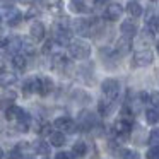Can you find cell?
<instances>
[{"label":"cell","instance_id":"28","mask_svg":"<svg viewBox=\"0 0 159 159\" xmlns=\"http://www.w3.org/2000/svg\"><path fill=\"white\" fill-rule=\"evenodd\" d=\"M70 11L77 12V14H82V12H87V5L84 4V0L82 2H72L70 4Z\"/></svg>","mask_w":159,"mask_h":159},{"label":"cell","instance_id":"6","mask_svg":"<svg viewBox=\"0 0 159 159\" xmlns=\"http://www.w3.org/2000/svg\"><path fill=\"white\" fill-rule=\"evenodd\" d=\"M55 127L58 128V132H67V134H74L77 130L75 121L70 116H58L55 120Z\"/></svg>","mask_w":159,"mask_h":159},{"label":"cell","instance_id":"23","mask_svg":"<svg viewBox=\"0 0 159 159\" xmlns=\"http://www.w3.org/2000/svg\"><path fill=\"white\" fill-rule=\"evenodd\" d=\"M33 151H34L36 154H39V156H48L50 145L46 144L45 140H36L34 144H33Z\"/></svg>","mask_w":159,"mask_h":159},{"label":"cell","instance_id":"41","mask_svg":"<svg viewBox=\"0 0 159 159\" xmlns=\"http://www.w3.org/2000/svg\"><path fill=\"white\" fill-rule=\"evenodd\" d=\"M151 2H156V0H151Z\"/></svg>","mask_w":159,"mask_h":159},{"label":"cell","instance_id":"26","mask_svg":"<svg viewBox=\"0 0 159 159\" xmlns=\"http://www.w3.org/2000/svg\"><path fill=\"white\" fill-rule=\"evenodd\" d=\"M22 113V110L19 106H16V104H12V106H9L7 110H5V118H7L9 121H12V120H17L19 118V115Z\"/></svg>","mask_w":159,"mask_h":159},{"label":"cell","instance_id":"37","mask_svg":"<svg viewBox=\"0 0 159 159\" xmlns=\"http://www.w3.org/2000/svg\"><path fill=\"white\" fill-rule=\"evenodd\" d=\"M104 2H108V0H96V4H104Z\"/></svg>","mask_w":159,"mask_h":159},{"label":"cell","instance_id":"5","mask_svg":"<svg viewBox=\"0 0 159 159\" xmlns=\"http://www.w3.org/2000/svg\"><path fill=\"white\" fill-rule=\"evenodd\" d=\"M53 41L58 43L60 46H69V43H70V29L57 24L55 26V33H53Z\"/></svg>","mask_w":159,"mask_h":159},{"label":"cell","instance_id":"39","mask_svg":"<svg viewBox=\"0 0 159 159\" xmlns=\"http://www.w3.org/2000/svg\"><path fill=\"white\" fill-rule=\"evenodd\" d=\"M156 50H157V53H159V41H157V45H156Z\"/></svg>","mask_w":159,"mask_h":159},{"label":"cell","instance_id":"3","mask_svg":"<svg viewBox=\"0 0 159 159\" xmlns=\"http://www.w3.org/2000/svg\"><path fill=\"white\" fill-rule=\"evenodd\" d=\"M101 91H103V94H104L106 99L115 101V98L118 96V93H120V84H118V80H115V79H106V80H103V84H101Z\"/></svg>","mask_w":159,"mask_h":159},{"label":"cell","instance_id":"40","mask_svg":"<svg viewBox=\"0 0 159 159\" xmlns=\"http://www.w3.org/2000/svg\"><path fill=\"white\" fill-rule=\"evenodd\" d=\"M70 2H82V0H70Z\"/></svg>","mask_w":159,"mask_h":159},{"label":"cell","instance_id":"24","mask_svg":"<svg viewBox=\"0 0 159 159\" xmlns=\"http://www.w3.org/2000/svg\"><path fill=\"white\" fill-rule=\"evenodd\" d=\"M50 144L55 145V147H62L65 144V135H63V132H52V135H50Z\"/></svg>","mask_w":159,"mask_h":159},{"label":"cell","instance_id":"7","mask_svg":"<svg viewBox=\"0 0 159 159\" xmlns=\"http://www.w3.org/2000/svg\"><path fill=\"white\" fill-rule=\"evenodd\" d=\"M115 135H116L120 140H125V139L130 135L132 132V121H127V120H118L115 123Z\"/></svg>","mask_w":159,"mask_h":159},{"label":"cell","instance_id":"25","mask_svg":"<svg viewBox=\"0 0 159 159\" xmlns=\"http://www.w3.org/2000/svg\"><path fill=\"white\" fill-rule=\"evenodd\" d=\"M145 121L151 123V125L159 123V110H156V108H149V110H145Z\"/></svg>","mask_w":159,"mask_h":159},{"label":"cell","instance_id":"32","mask_svg":"<svg viewBox=\"0 0 159 159\" xmlns=\"http://www.w3.org/2000/svg\"><path fill=\"white\" fill-rule=\"evenodd\" d=\"M21 157H22L21 149H17V147H16V149H12V151L7 154V159H21Z\"/></svg>","mask_w":159,"mask_h":159},{"label":"cell","instance_id":"29","mask_svg":"<svg viewBox=\"0 0 159 159\" xmlns=\"http://www.w3.org/2000/svg\"><path fill=\"white\" fill-rule=\"evenodd\" d=\"M149 145L152 149H159V130H152L149 137Z\"/></svg>","mask_w":159,"mask_h":159},{"label":"cell","instance_id":"15","mask_svg":"<svg viewBox=\"0 0 159 159\" xmlns=\"http://www.w3.org/2000/svg\"><path fill=\"white\" fill-rule=\"evenodd\" d=\"M17 82V75L14 72H9V70H2L0 72V86L2 87H11Z\"/></svg>","mask_w":159,"mask_h":159},{"label":"cell","instance_id":"30","mask_svg":"<svg viewBox=\"0 0 159 159\" xmlns=\"http://www.w3.org/2000/svg\"><path fill=\"white\" fill-rule=\"evenodd\" d=\"M149 29L152 34H159V17H154L149 21Z\"/></svg>","mask_w":159,"mask_h":159},{"label":"cell","instance_id":"17","mask_svg":"<svg viewBox=\"0 0 159 159\" xmlns=\"http://www.w3.org/2000/svg\"><path fill=\"white\" fill-rule=\"evenodd\" d=\"M53 91V80L50 77H39V89L38 93L41 96H48L50 93Z\"/></svg>","mask_w":159,"mask_h":159},{"label":"cell","instance_id":"36","mask_svg":"<svg viewBox=\"0 0 159 159\" xmlns=\"http://www.w3.org/2000/svg\"><path fill=\"white\" fill-rule=\"evenodd\" d=\"M22 4H33V2H34V0H21Z\"/></svg>","mask_w":159,"mask_h":159},{"label":"cell","instance_id":"2","mask_svg":"<svg viewBox=\"0 0 159 159\" xmlns=\"http://www.w3.org/2000/svg\"><path fill=\"white\" fill-rule=\"evenodd\" d=\"M75 125H77V128H80L82 132H89V130H93V128L98 125V118H96V115H94V113L84 110V111H80V113H79Z\"/></svg>","mask_w":159,"mask_h":159},{"label":"cell","instance_id":"18","mask_svg":"<svg viewBox=\"0 0 159 159\" xmlns=\"http://www.w3.org/2000/svg\"><path fill=\"white\" fill-rule=\"evenodd\" d=\"M21 43H22L21 38H11V39L5 41V50H7L9 53H12V57H14L16 53H19V50H21Z\"/></svg>","mask_w":159,"mask_h":159},{"label":"cell","instance_id":"4","mask_svg":"<svg viewBox=\"0 0 159 159\" xmlns=\"http://www.w3.org/2000/svg\"><path fill=\"white\" fill-rule=\"evenodd\" d=\"M152 60H154V55H152V52L149 48L137 50L134 53V65L135 67H147L152 63Z\"/></svg>","mask_w":159,"mask_h":159},{"label":"cell","instance_id":"31","mask_svg":"<svg viewBox=\"0 0 159 159\" xmlns=\"http://www.w3.org/2000/svg\"><path fill=\"white\" fill-rule=\"evenodd\" d=\"M149 103L157 110V108H159V91H154V93L149 94Z\"/></svg>","mask_w":159,"mask_h":159},{"label":"cell","instance_id":"35","mask_svg":"<svg viewBox=\"0 0 159 159\" xmlns=\"http://www.w3.org/2000/svg\"><path fill=\"white\" fill-rule=\"evenodd\" d=\"M55 159H70V154H67V152H58V154L55 156Z\"/></svg>","mask_w":159,"mask_h":159},{"label":"cell","instance_id":"16","mask_svg":"<svg viewBox=\"0 0 159 159\" xmlns=\"http://www.w3.org/2000/svg\"><path fill=\"white\" fill-rule=\"evenodd\" d=\"M125 11H127V14L134 19V17H140L142 12H144V9H142V5L139 4L137 0H130V2L127 4V7H125Z\"/></svg>","mask_w":159,"mask_h":159},{"label":"cell","instance_id":"38","mask_svg":"<svg viewBox=\"0 0 159 159\" xmlns=\"http://www.w3.org/2000/svg\"><path fill=\"white\" fill-rule=\"evenodd\" d=\"M4 157V151H2V147H0V159Z\"/></svg>","mask_w":159,"mask_h":159},{"label":"cell","instance_id":"14","mask_svg":"<svg viewBox=\"0 0 159 159\" xmlns=\"http://www.w3.org/2000/svg\"><path fill=\"white\" fill-rule=\"evenodd\" d=\"M38 89H39V77H29L22 84V91H24L26 96H29L33 93H38Z\"/></svg>","mask_w":159,"mask_h":159},{"label":"cell","instance_id":"8","mask_svg":"<svg viewBox=\"0 0 159 159\" xmlns=\"http://www.w3.org/2000/svg\"><path fill=\"white\" fill-rule=\"evenodd\" d=\"M120 33H121V36H123V38L132 39V38H135V36H137L139 28H137V24H135V22L132 21V19H127V21L121 22V26H120Z\"/></svg>","mask_w":159,"mask_h":159},{"label":"cell","instance_id":"21","mask_svg":"<svg viewBox=\"0 0 159 159\" xmlns=\"http://www.w3.org/2000/svg\"><path fill=\"white\" fill-rule=\"evenodd\" d=\"M14 99H16V93H4V96L0 98V110L5 111L9 106H12Z\"/></svg>","mask_w":159,"mask_h":159},{"label":"cell","instance_id":"27","mask_svg":"<svg viewBox=\"0 0 159 159\" xmlns=\"http://www.w3.org/2000/svg\"><path fill=\"white\" fill-rule=\"evenodd\" d=\"M72 152H74V156H77V157H84V156H86V152H87L86 142H75V144H74V147H72Z\"/></svg>","mask_w":159,"mask_h":159},{"label":"cell","instance_id":"9","mask_svg":"<svg viewBox=\"0 0 159 159\" xmlns=\"http://www.w3.org/2000/svg\"><path fill=\"white\" fill-rule=\"evenodd\" d=\"M123 14V7L120 4H110L106 9H104V19L106 21H118Z\"/></svg>","mask_w":159,"mask_h":159},{"label":"cell","instance_id":"33","mask_svg":"<svg viewBox=\"0 0 159 159\" xmlns=\"http://www.w3.org/2000/svg\"><path fill=\"white\" fill-rule=\"evenodd\" d=\"M52 46H53V41H52V39H48V41L43 45V53H50V52H52Z\"/></svg>","mask_w":159,"mask_h":159},{"label":"cell","instance_id":"22","mask_svg":"<svg viewBox=\"0 0 159 159\" xmlns=\"http://www.w3.org/2000/svg\"><path fill=\"white\" fill-rule=\"evenodd\" d=\"M116 156L120 159H142L140 154L137 151H132V149H118Z\"/></svg>","mask_w":159,"mask_h":159},{"label":"cell","instance_id":"10","mask_svg":"<svg viewBox=\"0 0 159 159\" xmlns=\"http://www.w3.org/2000/svg\"><path fill=\"white\" fill-rule=\"evenodd\" d=\"M45 34H46V29H45V24L39 21H34L29 28V36H31L34 41H41L45 39Z\"/></svg>","mask_w":159,"mask_h":159},{"label":"cell","instance_id":"19","mask_svg":"<svg viewBox=\"0 0 159 159\" xmlns=\"http://www.w3.org/2000/svg\"><path fill=\"white\" fill-rule=\"evenodd\" d=\"M12 65L16 67L17 70H26V67H28V58H26V55H22V53H16L14 57H12Z\"/></svg>","mask_w":159,"mask_h":159},{"label":"cell","instance_id":"13","mask_svg":"<svg viewBox=\"0 0 159 159\" xmlns=\"http://www.w3.org/2000/svg\"><path fill=\"white\" fill-rule=\"evenodd\" d=\"M5 19H7V24L9 26H17L19 22L22 21V14L14 7H7V12H5Z\"/></svg>","mask_w":159,"mask_h":159},{"label":"cell","instance_id":"20","mask_svg":"<svg viewBox=\"0 0 159 159\" xmlns=\"http://www.w3.org/2000/svg\"><path fill=\"white\" fill-rule=\"evenodd\" d=\"M69 65H70V63H69V60H67L65 55H62V53H57V55H53V67H55V69L63 70V69H67Z\"/></svg>","mask_w":159,"mask_h":159},{"label":"cell","instance_id":"34","mask_svg":"<svg viewBox=\"0 0 159 159\" xmlns=\"http://www.w3.org/2000/svg\"><path fill=\"white\" fill-rule=\"evenodd\" d=\"M38 14H39L38 9H36V7H31V9H29V12L26 14V17H34V16H38Z\"/></svg>","mask_w":159,"mask_h":159},{"label":"cell","instance_id":"11","mask_svg":"<svg viewBox=\"0 0 159 159\" xmlns=\"http://www.w3.org/2000/svg\"><path fill=\"white\" fill-rule=\"evenodd\" d=\"M130 50H132V39L121 36V38L116 41V46H115V55L116 57H125L127 53H130Z\"/></svg>","mask_w":159,"mask_h":159},{"label":"cell","instance_id":"1","mask_svg":"<svg viewBox=\"0 0 159 159\" xmlns=\"http://www.w3.org/2000/svg\"><path fill=\"white\" fill-rule=\"evenodd\" d=\"M69 53L75 60H86L91 55V45L84 39H74L69 43Z\"/></svg>","mask_w":159,"mask_h":159},{"label":"cell","instance_id":"12","mask_svg":"<svg viewBox=\"0 0 159 159\" xmlns=\"http://www.w3.org/2000/svg\"><path fill=\"white\" fill-rule=\"evenodd\" d=\"M115 108H116L115 101L106 99V98H104V99H101L99 104H98V111H99L101 116H110V115L115 111Z\"/></svg>","mask_w":159,"mask_h":159}]
</instances>
